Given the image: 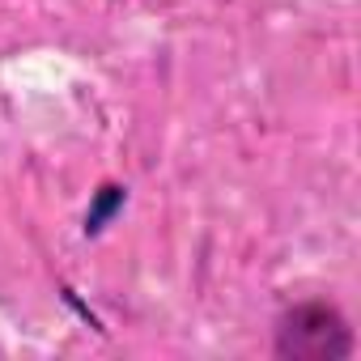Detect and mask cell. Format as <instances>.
<instances>
[{
	"label": "cell",
	"mask_w": 361,
	"mask_h": 361,
	"mask_svg": "<svg viewBox=\"0 0 361 361\" xmlns=\"http://www.w3.org/2000/svg\"><path fill=\"white\" fill-rule=\"evenodd\" d=\"M119 204H123V188H102V196H98L94 213L85 217V234H98V230H102V221H106Z\"/></svg>",
	"instance_id": "2"
},
{
	"label": "cell",
	"mask_w": 361,
	"mask_h": 361,
	"mask_svg": "<svg viewBox=\"0 0 361 361\" xmlns=\"http://www.w3.org/2000/svg\"><path fill=\"white\" fill-rule=\"evenodd\" d=\"M353 348H357L353 327L336 302L310 298V302L289 306L276 319L272 353L285 361H344L353 357Z\"/></svg>",
	"instance_id": "1"
}]
</instances>
